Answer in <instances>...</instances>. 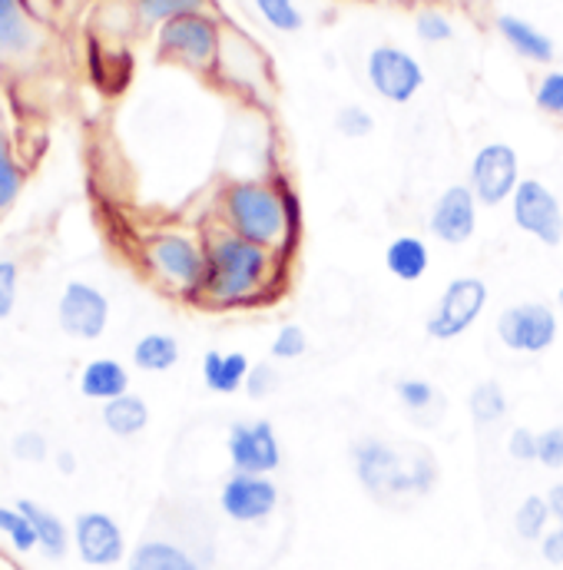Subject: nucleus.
Returning <instances> with one entry per match:
<instances>
[{"label": "nucleus", "mask_w": 563, "mask_h": 570, "mask_svg": "<svg viewBox=\"0 0 563 570\" xmlns=\"http://www.w3.org/2000/svg\"><path fill=\"white\" fill-rule=\"evenodd\" d=\"M203 243H206V283L199 305L249 308L276 292L285 256L229 233L226 226L209 229Z\"/></svg>", "instance_id": "obj_1"}, {"label": "nucleus", "mask_w": 563, "mask_h": 570, "mask_svg": "<svg viewBox=\"0 0 563 570\" xmlns=\"http://www.w3.org/2000/svg\"><path fill=\"white\" fill-rule=\"evenodd\" d=\"M219 226L263 249L288 256L292 243H298V199L282 183H229L219 196Z\"/></svg>", "instance_id": "obj_2"}, {"label": "nucleus", "mask_w": 563, "mask_h": 570, "mask_svg": "<svg viewBox=\"0 0 563 570\" xmlns=\"http://www.w3.org/2000/svg\"><path fill=\"white\" fill-rule=\"evenodd\" d=\"M142 266L162 292L196 302L206 283V243L186 229H159L142 239Z\"/></svg>", "instance_id": "obj_3"}, {"label": "nucleus", "mask_w": 563, "mask_h": 570, "mask_svg": "<svg viewBox=\"0 0 563 570\" xmlns=\"http://www.w3.org/2000/svg\"><path fill=\"white\" fill-rule=\"evenodd\" d=\"M352 464L358 484L378 498V501H395V498H418L415 494V478H412V458H405L395 444L385 438H358L352 444Z\"/></svg>", "instance_id": "obj_4"}, {"label": "nucleus", "mask_w": 563, "mask_h": 570, "mask_svg": "<svg viewBox=\"0 0 563 570\" xmlns=\"http://www.w3.org/2000/svg\"><path fill=\"white\" fill-rule=\"evenodd\" d=\"M219 20L209 13H186L176 20L159 23L156 50L162 60L182 63L189 70H209L219 53Z\"/></svg>", "instance_id": "obj_5"}, {"label": "nucleus", "mask_w": 563, "mask_h": 570, "mask_svg": "<svg viewBox=\"0 0 563 570\" xmlns=\"http://www.w3.org/2000/svg\"><path fill=\"white\" fill-rule=\"evenodd\" d=\"M491 288L481 276H457L444 285L434 312L424 318V332L431 342H454L461 338L487 308Z\"/></svg>", "instance_id": "obj_6"}, {"label": "nucleus", "mask_w": 563, "mask_h": 570, "mask_svg": "<svg viewBox=\"0 0 563 570\" xmlns=\"http://www.w3.org/2000/svg\"><path fill=\"white\" fill-rule=\"evenodd\" d=\"M497 338L514 355H544L561 335V315L547 302H517L507 305L497 322Z\"/></svg>", "instance_id": "obj_7"}, {"label": "nucleus", "mask_w": 563, "mask_h": 570, "mask_svg": "<svg viewBox=\"0 0 563 570\" xmlns=\"http://www.w3.org/2000/svg\"><path fill=\"white\" fill-rule=\"evenodd\" d=\"M511 219L524 236L547 249H557L563 243L561 196L541 179H521L517 193L511 196Z\"/></svg>", "instance_id": "obj_8"}, {"label": "nucleus", "mask_w": 563, "mask_h": 570, "mask_svg": "<svg viewBox=\"0 0 563 570\" xmlns=\"http://www.w3.org/2000/svg\"><path fill=\"white\" fill-rule=\"evenodd\" d=\"M521 159L511 142H487L467 166V186L481 206H504L521 186Z\"/></svg>", "instance_id": "obj_9"}, {"label": "nucleus", "mask_w": 563, "mask_h": 570, "mask_svg": "<svg viewBox=\"0 0 563 570\" xmlns=\"http://www.w3.org/2000/svg\"><path fill=\"white\" fill-rule=\"evenodd\" d=\"M57 325L77 342H97L110 328V298L103 288L83 279H70L57 298Z\"/></svg>", "instance_id": "obj_10"}, {"label": "nucleus", "mask_w": 563, "mask_h": 570, "mask_svg": "<svg viewBox=\"0 0 563 570\" xmlns=\"http://www.w3.org/2000/svg\"><path fill=\"white\" fill-rule=\"evenodd\" d=\"M282 491L273 474H229L219 488V511L233 524H266L279 511Z\"/></svg>", "instance_id": "obj_11"}, {"label": "nucleus", "mask_w": 563, "mask_h": 570, "mask_svg": "<svg viewBox=\"0 0 563 570\" xmlns=\"http://www.w3.org/2000/svg\"><path fill=\"white\" fill-rule=\"evenodd\" d=\"M229 468L236 474H276L282 468V441L269 419L233 422L226 434Z\"/></svg>", "instance_id": "obj_12"}, {"label": "nucleus", "mask_w": 563, "mask_h": 570, "mask_svg": "<svg viewBox=\"0 0 563 570\" xmlns=\"http://www.w3.org/2000/svg\"><path fill=\"white\" fill-rule=\"evenodd\" d=\"M73 551L87 568H117L130 558L120 521L107 511H80L73 518Z\"/></svg>", "instance_id": "obj_13"}, {"label": "nucleus", "mask_w": 563, "mask_h": 570, "mask_svg": "<svg viewBox=\"0 0 563 570\" xmlns=\"http://www.w3.org/2000/svg\"><path fill=\"white\" fill-rule=\"evenodd\" d=\"M424 80L427 77H424V67L418 63V57H412L408 50H402L395 43H378L368 53V83L388 104L415 100V94L422 90Z\"/></svg>", "instance_id": "obj_14"}, {"label": "nucleus", "mask_w": 563, "mask_h": 570, "mask_svg": "<svg viewBox=\"0 0 563 570\" xmlns=\"http://www.w3.org/2000/svg\"><path fill=\"white\" fill-rule=\"evenodd\" d=\"M47 47V20L27 0H0V60L30 63Z\"/></svg>", "instance_id": "obj_15"}, {"label": "nucleus", "mask_w": 563, "mask_h": 570, "mask_svg": "<svg viewBox=\"0 0 563 570\" xmlns=\"http://www.w3.org/2000/svg\"><path fill=\"white\" fill-rule=\"evenodd\" d=\"M477 206L467 183L447 186L427 213V233L444 246H467L477 233Z\"/></svg>", "instance_id": "obj_16"}, {"label": "nucleus", "mask_w": 563, "mask_h": 570, "mask_svg": "<svg viewBox=\"0 0 563 570\" xmlns=\"http://www.w3.org/2000/svg\"><path fill=\"white\" fill-rule=\"evenodd\" d=\"M77 389L87 402H113L120 395L130 392V368L120 362V358H110V355H100V358H90L83 368H80V379H77Z\"/></svg>", "instance_id": "obj_17"}, {"label": "nucleus", "mask_w": 563, "mask_h": 570, "mask_svg": "<svg viewBox=\"0 0 563 570\" xmlns=\"http://www.w3.org/2000/svg\"><path fill=\"white\" fill-rule=\"evenodd\" d=\"M203 385L213 395H236L246 389V379L253 372V358L246 352H219L209 348L203 355Z\"/></svg>", "instance_id": "obj_18"}, {"label": "nucleus", "mask_w": 563, "mask_h": 570, "mask_svg": "<svg viewBox=\"0 0 563 570\" xmlns=\"http://www.w3.org/2000/svg\"><path fill=\"white\" fill-rule=\"evenodd\" d=\"M17 508H20V511L30 518V524H33L37 551H40L47 561H60V558H67L70 544H73V531L63 524V518H60L57 511L43 508V504H40V501H33V498H20V501H17Z\"/></svg>", "instance_id": "obj_19"}, {"label": "nucleus", "mask_w": 563, "mask_h": 570, "mask_svg": "<svg viewBox=\"0 0 563 570\" xmlns=\"http://www.w3.org/2000/svg\"><path fill=\"white\" fill-rule=\"evenodd\" d=\"M127 570H206V564L169 538H142L127 558Z\"/></svg>", "instance_id": "obj_20"}, {"label": "nucleus", "mask_w": 563, "mask_h": 570, "mask_svg": "<svg viewBox=\"0 0 563 570\" xmlns=\"http://www.w3.org/2000/svg\"><path fill=\"white\" fill-rule=\"evenodd\" d=\"M497 30H501V37L511 43V50H517L521 57H527V60H534V63H551L554 60V40L544 33V30H537L531 20H524V17H514V13H501L497 17Z\"/></svg>", "instance_id": "obj_21"}, {"label": "nucleus", "mask_w": 563, "mask_h": 570, "mask_svg": "<svg viewBox=\"0 0 563 570\" xmlns=\"http://www.w3.org/2000/svg\"><path fill=\"white\" fill-rule=\"evenodd\" d=\"M431 266V249L422 236H395L385 249V269L398 283H422Z\"/></svg>", "instance_id": "obj_22"}, {"label": "nucleus", "mask_w": 563, "mask_h": 570, "mask_svg": "<svg viewBox=\"0 0 563 570\" xmlns=\"http://www.w3.org/2000/svg\"><path fill=\"white\" fill-rule=\"evenodd\" d=\"M179 338L169 332H146L134 345V368H140L146 375H166L179 365Z\"/></svg>", "instance_id": "obj_23"}, {"label": "nucleus", "mask_w": 563, "mask_h": 570, "mask_svg": "<svg viewBox=\"0 0 563 570\" xmlns=\"http://www.w3.org/2000/svg\"><path fill=\"white\" fill-rule=\"evenodd\" d=\"M100 422L113 438H137L149 428V405L140 395L127 392V395H120L100 409Z\"/></svg>", "instance_id": "obj_24"}, {"label": "nucleus", "mask_w": 563, "mask_h": 570, "mask_svg": "<svg viewBox=\"0 0 563 570\" xmlns=\"http://www.w3.org/2000/svg\"><path fill=\"white\" fill-rule=\"evenodd\" d=\"M507 412H511L507 392H504V385L497 379H484V382H477L471 389V395H467V415H471V422L477 428H491L497 425V422H504Z\"/></svg>", "instance_id": "obj_25"}, {"label": "nucleus", "mask_w": 563, "mask_h": 570, "mask_svg": "<svg viewBox=\"0 0 563 570\" xmlns=\"http://www.w3.org/2000/svg\"><path fill=\"white\" fill-rule=\"evenodd\" d=\"M554 528V518H551V508H547V498L544 494H527L517 511H514V534L524 541V544H541V538Z\"/></svg>", "instance_id": "obj_26"}, {"label": "nucleus", "mask_w": 563, "mask_h": 570, "mask_svg": "<svg viewBox=\"0 0 563 570\" xmlns=\"http://www.w3.org/2000/svg\"><path fill=\"white\" fill-rule=\"evenodd\" d=\"M20 189H23V166L17 159L10 130H7V124L0 117V216L17 203Z\"/></svg>", "instance_id": "obj_27"}, {"label": "nucleus", "mask_w": 563, "mask_h": 570, "mask_svg": "<svg viewBox=\"0 0 563 570\" xmlns=\"http://www.w3.org/2000/svg\"><path fill=\"white\" fill-rule=\"evenodd\" d=\"M0 534L10 541V548L17 554H30L37 551V534L30 518L17 508V504H0Z\"/></svg>", "instance_id": "obj_28"}, {"label": "nucleus", "mask_w": 563, "mask_h": 570, "mask_svg": "<svg viewBox=\"0 0 563 570\" xmlns=\"http://www.w3.org/2000/svg\"><path fill=\"white\" fill-rule=\"evenodd\" d=\"M137 3V13L146 23H166V20H176V17H186V13H206L209 0H134Z\"/></svg>", "instance_id": "obj_29"}, {"label": "nucleus", "mask_w": 563, "mask_h": 570, "mask_svg": "<svg viewBox=\"0 0 563 570\" xmlns=\"http://www.w3.org/2000/svg\"><path fill=\"white\" fill-rule=\"evenodd\" d=\"M395 395H398V402H402L412 415L431 412L434 402H437V389H434L427 379H398V382H395Z\"/></svg>", "instance_id": "obj_30"}, {"label": "nucleus", "mask_w": 563, "mask_h": 570, "mask_svg": "<svg viewBox=\"0 0 563 570\" xmlns=\"http://www.w3.org/2000/svg\"><path fill=\"white\" fill-rule=\"evenodd\" d=\"M256 3V10L263 13V20L269 23V27H276L279 33H295V30H302V10L295 7V0H253Z\"/></svg>", "instance_id": "obj_31"}, {"label": "nucleus", "mask_w": 563, "mask_h": 570, "mask_svg": "<svg viewBox=\"0 0 563 570\" xmlns=\"http://www.w3.org/2000/svg\"><path fill=\"white\" fill-rule=\"evenodd\" d=\"M10 454H13L17 461H23V464H43V461L50 458V441H47V434H43V431H37V428H23V431H17V434H13V441H10Z\"/></svg>", "instance_id": "obj_32"}, {"label": "nucleus", "mask_w": 563, "mask_h": 570, "mask_svg": "<svg viewBox=\"0 0 563 570\" xmlns=\"http://www.w3.org/2000/svg\"><path fill=\"white\" fill-rule=\"evenodd\" d=\"M305 352H308V332L302 325H295V322L282 325L279 332H276V338H273V345H269V355L276 362H295Z\"/></svg>", "instance_id": "obj_33"}, {"label": "nucleus", "mask_w": 563, "mask_h": 570, "mask_svg": "<svg viewBox=\"0 0 563 570\" xmlns=\"http://www.w3.org/2000/svg\"><path fill=\"white\" fill-rule=\"evenodd\" d=\"M335 130H338L342 137H348V140H365V137L375 130V117H372L365 107L348 104V107H342V110L335 114Z\"/></svg>", "instance_id": "obj_34"}, {"label": "nucleus", "mask_w": 563, "mask_h": 570, "mask_svg": "<svg viewBox=\"0 0 563 570\" xmlns=\"http://www.w3.org/2000/svg\"><path fill=\"white\" fill-rule=\"evenodd\" d=\"M534 104H537V110H544L551 117H563V70H551L541 77V83L534 90Z\"/></svg>", "instance_id": "obj_35"}, {"label": "nucleus", "mask_w": 563, "mask_h": 570, "mask_svg": "<svg viewBox=\"0 0 563 570\" xmlns=\"http://www.w3.org/2000/svg\"><path fill=\"white\" fill-rule=\"evenodd\" d=\"M537 464L547 471H563V425L537 431Z\"/></svg>", "instance_id": "obj_36"}, {"label": "nucleus", "mask_w": 563, "mask_h": 570, "mask_svg": "<svg viewBox=\"0 0 563 570\" xmlns=\"http://www.w3.org/2000/svg\"><path fill=\"white\" fill-rule=\"evenodd\" d=\"M276 389H279V368L269 365V362H253V372H249L243 392H246L253 402H263V399H269Z\"/></svg>", "instance_id": "obj_37"}, {"label": "nucleus", "mask_w": 563, "mask_h": 570, "mask_svg": "<svg viewBox=\"0 0 563 570\" xmlns=\"http://www.w3.org/2000/svg\"><path fill=\"white\" fill-rule=\"evenodd\" d=\"M415 33L424 43H447L454 37V23L441 10H422L415 20Z\"/></svg>", "instance_id": "obj_38"}, {"label": "nucleus", "mask_w": 563, "mask_h": 570, "mask_svg": "<svg viewBox=\"0 0 563 570\" xmlns=\"http://www.w3.org/2000/svg\"><path fill=\"white\" fill-rule=\"evenodd\" d=\"M17 295H20V266L13 259H0V322L13 315Z\"/></svg>", "instance_id": "obj_39"}, {"label": "nucleus", "mask_w": 563, "mask_h": 570, "mask_svg": "<svg viewBox=\"0 0 563 570\" xmlns=\"http://www.w3.org/2000/svg\"><path fill=\"white\" fill-rule=\"evenodd\" d=\"M507 458H514L517 464H534L537 461V431L527 425L511 428V434H507Z\"/></svg>", "instance_id": "obj_40"}, {"label": "nucleus", "mask_w": 563, "mask_h": 570, "mask_svg": "<svg viewBox=\"0 0 563 570\" xmlns=\"http://www.w3.org/2000/svg\"><path fill=\"white\" fill-rule=\"evenodd\" d=\"M537 551H541V558H544L547 568H563V524H554V528L541 538Z\"/></svg>", "instance_id": "obj_41"}, {"label": "nucleus", "mask_w": 563, "mask_h": 570, "mask_svg": "<svg viewBox=\"0 0 563 570\" xmlns=\"http://www.w3.org/2000/svg\"><path fill=\"white\" fill-rule=\"evenodd\" d=\"M544 498H547V508H551V518H554V524H563V481L551 484Z\"/></svg>", "instance_id": "obj_42"}, {"label": "nucleus", "mask_w": 563, "mask_h": 570, "mask_svg": "<svg viewBox=\"0 0 563 570\" xmlns=\"http://www.w3.org/2000/svg\"><path fill=\"white\" fill-rule=\"evenodd\" d=\"M53 464H57V471H60L63 478L77 474V454H73L70 448H60V451L53 454Z\"/></svg>", "instance_id": "obj_43"}, {"label": "nucleus", "mask_w": 563, "mask_h": 570, "mask_svg": "<svg viewBox=\"0 0 563 570\" xmlns=\"http://www.w3.org/2000/svg\"><path fill=\"white\" fill-rule=\"evenodd\" d=\"M27 3L33 7V13H37V17H43V20L50 23V17L57 13V3H60V0H27Z\"/></svg>", "instance_id": "obj_44"}, {"label": "nucleus", "mask_w": 563, "mask_h": 570, "mask_svg": "<svg viewBox=\"0 0 563 570\" xmlns=\"http://www.w3.org/2000/svg\"><path fill=\"white\" fill-rule=\"evenodd\" d=\"M557 312H561V318H563V288L557 292Z\"/></svg>", "instance_id": "obj_45"}, {"label": "nucleus", "mask_w": 563, "mask_h": 570, "mask_svg": "<svg viewBox=\"0 0 563 570\" xmlns=\"http://www.w3.org/2000/svg\"><path fill=\"white\" fill-rule=\"evenodd\" d=\"M0 63H3V60H0Z\"/></svg>", "instance_id": "obj_46"}]
</instances>
